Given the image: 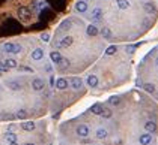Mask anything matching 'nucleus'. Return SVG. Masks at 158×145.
Segmentation results:
<instances>
[{"label": "nucleus", "mask_w": 158, "mask_h": 145, "mask_svg": "<svg viewBox=\"0 0 158 145\" xmlns=\"http://www.w3.org/2000/svg\"><path fill=\"white\" fill-rule=\"evenodd\" d=\"M44 57V51L41 49V48H36L33 52H32V58H33V60H41V58Z\"/></svg>", "instance_id": "obj_11"}, {"label": "nucleus", "mask_w": 158, "mask_h": 145, "mask_svg": "<svg viewBox=\"0 0 158 145\" xmlns=\"http://www.w3.org/2000/svg\"><path fill=\"white\" fill-rule=\"evenodd\" d=\"M8 87H11L12 90H20V88H21V85H20L18 82H15V81H9L8 82Z\"/></svg>", "instance_id": "obj_26"}, {"label": "nucleus", "mask_w": 158, "mask_h": 145, "mask_svg": "<svg viewBox=\"0 0 158 145\" xmlns=\"http://www.w3.org/2000/svg\"><path fill=\"white\" fill-rule=\"evenodd\" d=\"M86 82H87L89 87L95 88L96 85H98V78H96L95 75H89V76H87V80H86Z\"/></svg>", "instance_id": "obj_8"}, {"label": "nucleus", "mask_w": 158, "mask_h": 145, "mask_svg": "<svg viewBox=\"0 0 158 145\" xmlns=\"http://www.w3.org/2000/svg\"><path fill=\"white\" fill-rule=\"evenodd\" d=\"M12 48H14V43H5L3 45V51L5 52H12Z\"/></svg>", "instance_id": "obj_29"}, {"label": "nucleus", "mask_w": 158, "mask_h": 145, "mask_svg": "<svg viewBox=\"0 0 158 145\" xmlns=\"http://www.w3.org/2000/svg\"><path fill=\"white\" fill-rule=\"evenodd\" d=\"M101 111H102V105H100V103H96L90 108V112L95 115H101Z\"/></svg>", "instance_id": "obj_14"}, {"label": "nucleus", "mask_w": 158, "mask_h": 145, "mask_svg": "<svg viewBox=\"0 0 158 145\" xmlns=\"http://www.w3.org/2000/svg\"><path fill=\"white\" fill-rule=\"evenodd\" d=\"M77 135L80 138H86L89 135V127L86 126V124H80V126L77 127Z\"/></svg>", "instance_id": "obj_2"}, {"label": "nucleus", "mask_w": 158, "mask_h": 145, "mask_svg": "<svg viewBox=\"0 0 158 145\" xmlns=\"http://www.w3.org/2000/svg\"><path fill=\"white\" fill-rule=\"evenodd\" d=\"M139 141H140V144H142V145H149V144H151V141H152V136H151L149 133H144V135H140V138H139Z\"/></svg>", "instance_id": "obj_6"}, {"label": "nucleus", "mask_w": 158, "mask_h": 145, "mask_svg": "<svg viewBox=\"0 0 158 145\" xmlns=\"http://www.w3.org/2000/svg\"><path fill=\"white\" fill-rule=\"evenodd\" d=\"M21 129L26 130V132H32V130H35V123L33 121H24L21 124Z\"/></svg>", "instance_id": "obj_10"}, {"label": "nucleus", "mask_w": 158, "mask_h": 145, "mask_svg": "<svg viewBox=\"0 0 158 145\" xmlns=\"http://www.w3.org/2000/svg\"><path fill=\"white\" fill-rule=\"evenodd\" d=\"M86 33H87L89 36H96L100 31H98V29L95 27V25H92V24H90V25H87V30H86Z\"/></svg>", "instance_id": "obj_17"}, {"label": "nucleus", "mask_w": 158, "mask_h": 145, "mask_svg": "<svg viewBox=\"0 0 158 145\" xmlns=\"http://www.w3.org/2000/svg\"><path fill=\"white\" fill-rule=\"evenodd\" d=\"M101 17H102V11H101V8H95L94 11H92V18L94 19H101Z\"/></svg>", "instance_id": "obj_15"}, {"label": "nucleus", "mask_w": 158, "mask_h": 145, "mask_svg": "<svg viewBox=\"0 0 158 145\" xmlns=\"http://www.w3.org/2000/svg\"><path fill=\"white\" fill-rule=\"evenodd\" d=\"M18 17L21 18V19H29L30 18V9L24 8V6L18 8Z\"/></svg>", "instance_id": "obj_3"}, {"label": "nucleus", "mask_w": 158, "mask_h": 145, "mask_svg": "<svg viewBox=\"0 0 158 145\" xmlns=\"http://www.w3.org/2000/svg\"><path fill=\"white\" fill-rule=\"evenodd\" d=\"M50 58H51V61H53V63L59 64V61H60L62 55H60V52H57V51H51V52H50Z\"/></svg>", "instance_id": "obj_9"}, {"label": "nucleus", "mask_w": 158, "mask_h": 145, "mask_svg": "<svg viewBox=\"0 0 158 145\" xmlns=\"http://www.w3.org/2000/svg\"><path fill=\"white\" fill-rule=\"evenodd\" d=\"M72 42H74V39H72L71 36H65L62 41L59 42V47H60V48H68V47L72 45Z\"/></svg>", "instance_id": "obj_4"}, {"label": "nucleus", "mask_w": 158, "mask_h": 145, "mask_svg": "<svg viewBox=\"0 0 158 145\" xmlns=\"http://www.w3.org/2000/svg\"><path fill=\"white\" fill-rule=\"evenodd\" d=\"M6 70H9L8 66H6L3 61H0V72H6Z\"/></svg>", "instance_id": "obj_32"}, {"label": "nucleus", "mask_w": 158, "mask_h": 145, "mask_svg": "<svg viewBox=\"0 0 158 145\" xmlns=\"http://www.w3.org/2000/svg\"><path fill=\"white\" fill-rule=\"evenodd\" d=\"M5 64L8 66V69H14V67H17V66H18V64H17V61L14 60V58H8V60L5 61Z\"/></svg>", "instance_id": "obj_20"}, {"label": "nucleus", "mask_w": 158, "mask_h": 145, "mask_svg": "<svg viewBox=\"0 0 158 145\" xmlns=\"http://www.w3.org/2000/svg\"><path fill=\"white\" fill-rule=\"evenodd\" d=\"M155 64H157V66H158V57H157V60H155Z\"/></svg>", "instance_id": "obj_39"}, {"label": "nucleus", "mask_w": 158, "mask_h": 145, "mask_svg": "<svg viewBox=\"0 0 158 145\" xmlns=\"http://www.w3.org/2000/svg\"><path fill=\"white\" fill-rule=\"evenodd\" d=\"M59 64H60V66H68L69 61L66 60V58H63V57H62V58H60V61H59Z\"/></svg>", "instance_id": "obj_33"}, {"label": "nucleus", "mask_w": 158, "mask_h": 145, "mask_svg": "<svg viewBox=\"0 0 158 145\" xmlns=\"http://www.w3.org/2000/svg\"><path fill=\"white\" fill-rule=\"evenodd\" d=\"M108 102H110L111 105H119V103H121V99L117 97V96H111V97L108 99Z\"/></svg>", "instance_id": "obj_27"}, {"label": "nucleus", "mask_w": 158, "mask_h": 145, "mask_svg": "<svg viewBox=\"0 0 158 145\" xmlns=\"http://www.w3.org/2000/svg\"><path fill=\"white\" fill-rule=\"evenodd\" d=\"M116 3H117V6H119V9H122V11L130 8V2H128V0H116Z\"/></svg>", "instance_id": "obj_16"}, {"label": "nucleus", "mask_w": 158, "mask_h": 145, "mask_svg": "<svg viewBox=\"0 0 158 145\" xmlns=\"http://www.w3.org/2000/svg\"><path fill=\"white\" fill-rule=\"evenodd\" d=\"M96 138L98 139H105V138H107V130L105 129H98L96 130Z\"/></svg>", "instance_id": "obj_19"}, {"label": "nucleus", "mask_w": 158, "mask_h": 145, "mask_svg": "<svg viewBox=\"0 0 158 145\" xmlns=\"http://www.w3.org/2000/svg\"><path fill=\"white\" fill-rule=\"evenodd\" d=\"M144 11H146L148 14H152V12L155 11V6H154V3H146V5H144Z\"/></svg>", "instance_id": "obj_24"}, {"label": "nucleus", "mask_w": 158, "mask_h": 145, "mask_svg": "<svg viewBox=\"0 0 158 145\" xmlns=\"http://www.w3.org/2000/svg\"><path fill=\"white\" fill-rule=\"evenodd\" d=\"M24 145H35V144H32V142H27V144H24Z\"/></svg>", "instance_id": "obj_38"}, {"label": "nucleus", "mask_w": 158, "mask_h": 145, "mask_svg": "<svg viewBox=\"0 0 158 145\" xmlns=\"http://www.w3.org/2000/svg\"><path fill=\"white\" fill-rule=\"evenodd\" d=\"M2 3H3V0H0V5H2Z\"/></svg>", "instance_id": "obj_40"}, {"label": "nucleus", "mask_w": 158, "mask_h": 145, "mask_svg": "<svg viewBox=\"0 0 158 145\" xmlns=\"http://www.w3.org/2000/svg\"><path fill=\"white\" fill-rule=\"evenodd\" d=\"M75 9H77V12H80V14H84V12L87 11V3L80 0V2L75 3Z\"/></svg>", "instance_id": "obj_5"}, {"label": "nucleus", "mask_w": 158, "mask_h": 145, "mask_svg": "<svg viewBox=\"0 0 158 145\" xmlns=\"http://www.w3.org/2000/svg\"><path fill=\"white\" fill-rule=\"evenodd\" d=\"M41 39H42L44 42H48V41H50V35H48V33H42V35H41Z\"/></svg>", "instance_id": "obj_31"}, {"label": "nucleus", "mask_w": 158, "mask_h": 145, "mask_svg": "<svg viewBox=\"0 0 158 145\" xmlns=\"http://www.w3.org/2000/svg\"><path fill=\"white\" fill-rule=\"evenodd\" d=\"M26 117H27V111L20 109L18 112H17V118H21V120H23V118H26Z\"/></svg>", "instance_id": "obj_28"}, {"label": "nucleus", "mask_w": 158, "mask_h": 145, "mask_svg": "<svg viewBox=\"0 0 158 145\" xmlns=\"http://www.w3.org/2000/svg\"><path fill=\"white\" fill-rule=\"evenodd\" d=\"M71 84H72V87H74L75 90H80L81 87H83V81L80 80V78H72V80H71Z\"/></svg>", "instance_id": "obj_12"}, {"label": "nucleus", "mask_w": 158, "mask_h": 145, "mask_svg": "<svg viewBox=\"0 0 158 145\" xmlns=\"http://www.w3.org/2000/svg\"><path fill=\"white\" fill-rule=\"evenodd\" d=\"M101 115H102L104 118H110L111 115H113V112H111V109H108V108H102Z\"/></svg>", "instance_id": "obj_21"}, {"label": "nucleus", "mask_w": 158, "mask_h": 145, "mask_svg": "<svg viewBox=\"0 0 158 145\" xmlns=\"http://www.w3.org/2000/svg\"><path fill=\"white\" fill-rule=\"evenodd\" d=\"M68 87V81L65 80V78H59V80L56 81V88H59V90H65Z\"/></svg>", "instance_id": "obj_7"}, {"label": "nucleus", "mask_w": 158, "mask_h": 145, "mask_svg": "<svg viewBox=\"0 0 158 145\" xmlns=\"http://www.w3.org/2000/svg\"><path fill=\"white\" fill-rule=\"evenodd\" d=\"M117 51V48H116V45H111V47H108L107 49H105V54L107 55H113L115 52Z\"/></svg>", "instance_id": "obj_25"}, {"label": "nucleus", "mask_w": 158, "mask_h": 145, "mask_svg": "<svg viewBox=\"0 0 158 145\" xmlns=\"http://www.w3.org/2000/svg\"><path fill=\"white\" fill-rule=\"evenodd\" d=\"M136 48H137V45H130V47H127V52H134Z\"/></svg>", "instance_id": "obj_34"}, {"label": "nucleus", "mask_w": 158, "mask_h": 145, "mask_svg": "<svg viewBox=\"0 0 158 145\" xmlns=\"http://www.w3.org/2000/svg\"><path fill=\"white\" fill-rule=\"evenodd\" d=\"M5 138H6V141H8L9 144L11 142H17V135L12 133V132H8V133L5 135Z\"/></svg>", "instance_id": "obj_18"}, {"label": "nucleus", "mask_w": 158, "mask_h": 145, "mask_svg": "<svg viewBox=\"0 0 158 145\" xmlns=\"http://www.w3.org/2000/svg\"><path fill=\"white\" fill-rule=\"evenodd\" d=\"M20 51H21V47H20V45H17V43H14V48H12L11 54H20Z\"/></svg>", "instance_id": "obj_30"}, {"label": "nucleus", "mask_w": 158, "mask_h": 145, "mask_svg": "<svg viewBox=\"0 0 158 145\" xmlns=\"http://www.w3.org/2000/svg\"><path fill=\"white\" fill-rule=\"evenodd\" d=\"M9 145H18V144H17V142H11Z\"/></svg>", "instance_id": "obj_37"}, {"label": "nucleus", "mask_w": 158, "mask_h": 145, "mask_svg": "<svg viewBox=\"0 0 158 145\" xmlns=\"http://www.w3.org/2000/svg\"><path fill=\"white\" fill-rule=\"evenodd\" d=\"M44 80H41V78H35L33 81H32V88H33L35 91H41L44 90Z\"/></svg>", "instance_id": "obj_1"}, {"label": "nucleus", "mask_w": 158, "mask_h": 145, "mask_svg": "<svg viewBox=\"0 0 158 145\" xmlns=\"http://www.w3.org/2000/svg\"><path fill=\"white\" fill-rule=\"evenodd\" d=\"M20 70H24V72H33V69L26 67V66H20Z\"/></svg>", "instance_id": "obj_35"}, {"label": "nucleus", "mask_w": 158, "mask_h": 145, "mask_svg": "<svg viewBox=\"0 0 158 145\" xmlns=\"http://www.w3.org/2000/svg\"><path fill=\"white\" fill-rule=\"evenodd\" d=\"M50 84H51V85H54V78H53V76L50 78Z\"/></svg>", "instance_id": "obj_36"}, {"label": "nucleus", "mask_w": 158, "mask_h": 145, "mask_svg": "<svg viewBox=\"0 0 158 145\" xmlns=\"http://www.w3.org/2000/svg\"><path fill=\"white\" fill-rule=\"evenodd\" d=\"M101 35H102L105 39H110V37H111V30H110L108 27H104V29L101 30Z\"/></svg>", "instance_id": "obj_22"}, {"label": "nucleus", "mask_w": 158, "mask_h": 145, "mask_svg": "<svg viewBox=\"0 0 158 145\" xmlns=\"http://www.w3.org/2000/svg\"><path fill=\"white\" fill-rule=\"evenodd\" d=\"M143 88L146 90L148 93H154V91H155V85H154V84H149V82H148V84H144V85H143Z\"/></svg>", "instance_id": "obj_23"}, {"label": "nucleus", "mask_w": 158, "mask_h": 145, "mask_svg": "<svg viewBox=\"0 0 158 145\" xmlns=\"http://www.w3.org/2000/svg\"><path fill=\"white\" fill-rule=\"evenodd\" d=\"M144 129H146L148 133H154V132L157 130V124L154 121H148L146 124H144Z\"/></svg>", "instance_id": "obj_13"}]
</instances>
